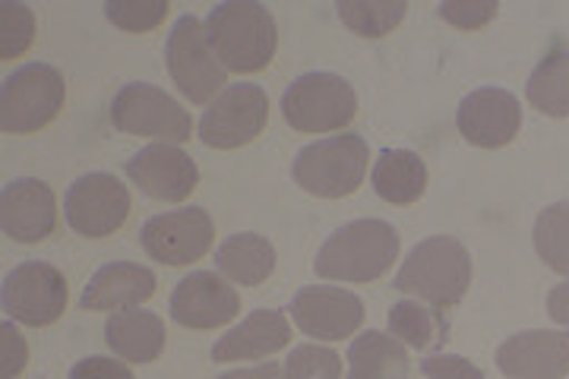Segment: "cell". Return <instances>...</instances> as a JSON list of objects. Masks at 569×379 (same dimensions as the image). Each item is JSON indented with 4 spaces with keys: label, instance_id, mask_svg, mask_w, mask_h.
<instances>
[{
    "label": "cell",
    "instance_id": "1",
    "mask_svg": "<svg viewBox=\"0 0 569 379\" xmlns=\"http://www.w3.org/2000/svg\"><path fill=\"white\" fill-rule=\"evenodd\" d=\"M206 32L224 70L257 73L276 54V20L257 0H228L209 10Z\"/></svg>",
    "mask_w": 569,
    "mask_h": 379
},
{
    "label": "cell",
    "instance_id": "2",
    "mask_svg": "<svg viewBox=\"0 0 569 379\" xmlns=\"http://www.w3.org/2000/svg\"><path fill=\"white\" fill-rule=\"evenodd\" d=\"M399 253V235L383 219H361L329 235L313 269L320 279L373 281L387 272Z\"/></svg>",
    "mask_w": 569,
    "mask_h": 379
},
{
    "label": "cell",
    "instance_id": "3",
    "mask_svg": "<svg viewBox=\"0 0 569 379\" xmlns=\"http://www.w3.org/2000/svg\"><path fill=\"white\" fill-rule=\"evenodd\" d=\"M392 285L396 291L415 295L447 313L449 307L466 298L471 285V257L456 238H427L408 253Z\"/></svg>",
    "mask_w": 569,
    "mask_h": 379
},
{
    "label": "cell",
    "instance_id": "4",
    "mask_svg": "<svg viewBox=\"0 0 569 379\" xmlns=\"http://www.w3.org/2000/svg\"><path fill=\"white\" fill-rule=\"evenodd\" d=\"M367 142L355 133H342L332 140H320L305 146L295 159V183L323 200H342L355 193L367 174Z\"/></svg>",
    "mask_w": 569,
    "mask_h": 379
},
{
    "label": "cell",
    "instance_id": "5",
    "mask_svg": "<svg viewBox=\"0 0 569 379\" xmlns=\"http://www.w3.org/2000/svg\"><path fill=\"white\" fill-rule=\"evenodd\" d=\"M67 82L48 63H26L10 73L0 89V127L3 133H36L61 114Z\"/></svg>",
    "mask_w": 569,
    "mask_h": 379
},
{
    "label": "cell",
    "instance_id": "6",
    "mask_svg": "<svg viewBox=\"0 0 569 379\" xmlns=\"http://www.w3.org/2000/svg\"><path fill=\"white\" fill-rule=\"evenodd\" d=\"M164 63L174 86L183 92V99H190L193 104L216 101L224 92L222 60L209 41L206 22L197 17H181L174 22L164 44Z\"/></svg>",
    "mask_w": 569,
    "mask_h": 379
},
{
    "label": "cell",
    "instance_id": "7",
    "mask_svg": "<svg viewBox=\"0 0 569 379\" xmlns=\"http://www.w3.org/2000/svg\"><path fill=\"white\" fill-rule=\"evenodd\" d=\"M282 114L301 133H329L355 120L358 96L336 73H307L284 89Z\"/></svg>",
    "mask_w": 569,
    "mask_h": 379
},
{
    "label": "cell",
    "instance_id": "8",
    "mask_svg": "<svg viewBox=\"0 0 569 379\" xmlns=\"http://www.w3.org/2000/svg\"><path fill=\"white\" fill-rule=\"evenodd\" d=\"M111 123L130 137H156L164 142H183L193 133L187 108L149 82L123 86L111 101Z\"/></svg>",
    "mask_w": 569,
    "mask_h": 379
},
{
    "label": "cell",
    "instance_id": "9",
    "mask_svg": "<svg viewBox=\"0 0 569 379\" xmlns=\"http://www.w3.org/2000/svg\"><path fill=\"white\" fill-rule=\"evenodd\" d=\"M269 120V99L260 86H228L200 118V140L212 149H238L263 133Z\"/></svg>",
    "mask_w": 569,
    "mask_h": 379
},
{
    "label": "cell",
    "instance_id": "10",
    "mask_svg": "<svg viewBox=\"0 0 569 379\" xmlns=\"http://www.w3.org/2000/svg\"><path fill=\"white\" fill-rule=\"evenodd\" d=\"M216 240V225L200 206H183L174 212L156 216L142 225V250L162 266H190L203 260Z\"/></svg>",
    "mask_w": 569,
    "mask_h": 379
},
{
    "label": "cell",
    "instance_id": "11",
    "mask_svg": "<svg viewBox=\"0 0 569 379\" xmlns=\"http://www.w3.org/2000/svg\"><path fill=\"white\" fill-rule=\"evenodd\" d=\"M3 310L26 326H51L67 310V279L51 262H22L3 279Z\"/></svg>",
    "mask_w": 569,
    "mask_h": 379
},
{
    "label": "cell",
    "instance_id": "12",
    "mask_svg": "<svg viewBox=\"0 0 569 379\" xmlns=\"http://www.w3.org/2000/svg\"><path fill=\"white\" fill-rule=\"evenodd\" d=\"M63 212L80 238H108L130 216V193L114 174H86L67 190Z\"/></svg>",
    "mask_w": 569,
    "mask_h": 379
},
{
    "label": "cell",
    "instance_id": "13",
    "mask_svg": "<svg viewBox=\"0 0 569 379\" xmlns=\"http://www.w3.org/2000/svg\"><path fill=\"white\" fill-rule=\"evenodd\" d=\"M295 326L320 341H342L365 322V303L358 295L336 285H310L301 288L288 303Z\"/></svg>",
    "mask_w": 569,
    "mask_h": 379
},
{
    "label": "cell",
    "instance_id": "14",
    "mask_svg": "<svg viewBox=\"0 0 569 379\" xmlns=\"http://www.w3.org/2000/svg\"><path fill=\"white\" fill-rule=\"evenodd\" d=\"M127 178L152 200L183 202L200 183V168L178 146L159 142V146H146L127 161Z\"/></svg>",
    "mask_w": 569,
    "mask_h": 379
},
{
    "label": "cell",
    "instance_id": "15",
    "mask_svg": "<svg viewBox=\"0 0 569 379\" xmlns=\"http://www.w3.org/2000/svg\"><path fill=\"white\" fill-rule=\"evenodd\" d=\"M522 127V104L507 89H475L459 104V133L478 149H500L516 140Z\"/></svg>",
    "mask_w": 569,
    "mask_h": 379
},
{
    "label": "cell",
    "instance_id": "16",
    "mask_svg": "<svg viewBox=\"0 0 569 379\" xmlns=\"http://www.w3.org/2000/svg\"><path fill=\"white\" fill-rule=\"evenodd\" d=\"M241 313L238 291L216 272H190L171 295V320L187 329H219Z\"/></svg>",
    "mask_w": 569,
    "mask_h": 379
},
{
    "label": "cell",
    "instance_id": "17",
    "mask_svg": "<svg viewBox=\"0 0 569 379\" xmlns=\"http://www.w3.org/2000/svg\"><path fill=\"white\" fill-rule=\"evenodd\" d=\"M0 225L3 235L17 243H39L58 225V202L48 183L36 178L13 180L0 197Z\"/></svg>",
    "mask_w": 569,
    "mask_h": 379
},
{
    "label": "cell",
    "instance_id": "18",
    "mask_svg": "<svg viewBox=\"0 0 569 379\" xmlns=\"http://www.w3.org/2000/svg\"><path fill=\"white\" fill-rule=\"evenodd\" d=\"M497 367L509 379H563L569 373V332H522L497 348Z\"/></svg>",
    "mask_w": 569,
    "mask_h": 379
},
{
    "label": "cell",
    "instance_id": "19",
    "mask_svg": "<svg viewBox=\"0 0 569 379\" xmlns=\"http://www.w3.org/2000/svg\"><path fill=\"white\" fill-rule=\"evenodd\" d=\"M156 295V272L140 262H108L82 288V310H130Z\"/></svg>",
    "mask_w": 569,
    "mask_h": 379
},
{
    "label": "cell",
    "instance_id": "20",
    "mask_svg": "<svg viewBox=\"0 0 569 379\" xmlns=\"http://www.w3.org/2000/svg\"><path fill=\"white\" fill-rule=\"evenodd\" d=\"M291 341V326L279 310H253L244 317L241 326H234L228 336L216 341L212 360L216 363H231V360H257L269 358L276 351L288 348Z\"/></svg>",
    "mask_w": 569,
    "mask_h": 379
},
{
    "label": "cell",
    "instance_id": "21",
    "mask_svg": "<svg viewBox=\"0 0 569 379\" xmlns=\"http://www.w3.org/2000/svg\"><path fill=\"white\" fill-rule=\"evenodd\" d=\"M104 341L123 360L152 363L164 348V322L152 310H118L104 326Z\"/></svg>",
    "mask_w": 569,
    "mask_h": 379
},
{
    "label": "cell",
    "instance_id": "22",
    "mask_svg": "<svg viewBox=\"0 0 569 379\" xmlns=\"http://www.w3.org/2000/svg\"><path fill=\"white\" fill-rule=\"evenodd\" d=\"M373 190L380 200L392 206H411L425 197L427 190V164L421 156L408 149H387L373 164Z\"/></svg>",
    "mask_w": 569,
    "mask_h": 379
},
{
    "label": "cell",
    "instance_id": "23",
    "mask_svg": "<svg viewBox=\"0 0 569 379\" xmlns=\"http://www.w3.org/2000/svg\"><path fill=\"white\" fill-rule=\"evenodd\" d=\"M406 348L387 332H365L348 348V379H408Z\"/></svg>",
    "mask_w": 569,
    "mask_h": 379
},
{
    "label": "cell",
    "instance_id": "24",
    "mask_svg": "<svg viewBox=\"0 0 569 379\" xmlns=\"http://www.w3.org/2000/svg\"><path fill=\"white\" fill-rule=\"evenodd\" d=\"M216 266L224 279L238 285H260L276 269V247L263 235H231L216 253Z\"/></svg>",
    "mask_w": 569,
    "mask_h": 379
},
{
    "label": "cell",
    "instance_id": "25",
    "mask_svg": "<svg viewBox=\"0 0 569 379\" xmlns=\"http://www.w3.org/2000/svg\"><path fill=\"white\" fill-rule=\"evenodd\" d=\"M389 329H392V339L406 341L418 351H433L449 339V322L443 310L430 303H415V300H402L389 310Z\"/></svg>",
    "mask_w": 569,
    "mask_h": 379
},
{
    "label": "cell",
    "instance_id": "26",
    "mask_svg": "<svg viewBox=\"0 0 569 379\" xmlns=\"http://www.w3.org/2000/svg\"><path fill=\"white\" fill-rule=\"evenodd\" d=\"M526 96L535 111L548 118H569V51H550L538 63Z\"/></svg>",
    "mask_w": 569,
    "mask_h": 379
},
{
    "label": "cell",
    "instance_id": "27",
    "mask_svg": "<svg viewBox=\"0 0 569 379\" xmlns=\"http://www.w3.org/2000/svg\"><path fill=\"white\" fill-rule=\"evenodd\" d=\"M336 13L355 36L383 39L406 20L408 3L406 0H339Z\"/></svg>",
    "mask_w": 569,
    "mask_h": 379
},
{
    "label": "cell",
    "instance_id": "28",
    "mask_svg": "<svg viewBox=\"0 0 569 379\" xmlns=\"http://www.w3.org/2000/svg\"><path fill=\"white\" fill-rule=\"evenodd\" d=\"M535 253L541 257V262L569 276V202H557L548 206L538 221H535Z\"/></svg>",
    "mask_w": 569,
    "mask_h": 379
},
{
    "label": "cell",
    "instance_id": "29",
    "mask_svg": "<svg viewBox=\"0 0 569 379\" xmlns=\"http://www.w3.org/2000/svg\"><path fill=\"white\" fill-rule=\"evenodd\" d=\"M36 39V17L26 3H0V58L13 60L29 51Z\"/></svg>",
    "mask_w": 569,
    "mask_h": 379
},
{
    "label": "cell",
    "instance_id": "30",
    "mask_svg": "<svg viewBox=\"0 0 569 379\" xmlns=\"http://www.w3.org/2000/svg\"><path fill=\"white\" fill-rule=\"evenodd\" d=\"M104 17L123 32H152L168 17L164 0H108Z\"/></svg>",
    "mask_w": 569,
    "mask_h": 379
},
{
    "label": "cell",
    "instance_id": "31",
    "mask_svg": "<svg viewBox=\"0 0 569 379\" xmlns=\"http://www.w3.org/2000/svg\"><path fill=\"white\" fill-rule=\"evenodd\" d=\"M342 358L320 345H298L284 360V379H339Z\"/></svg>",
    "mask_w": 569,
    "mask_h": 379
},
{
    "label": "cell",
    "instance_id": "32",
    "mask_svg": "<svg viewBox=\"0 0 569 379\" xmlns=\"http://www.w3.org/2000/svg\"><path fill=\"white\" fill-rule=\"evenodd\" d=\"M500 13V7L497 3H468V0H447V3H440V17L449 22V26H456V29H481V26H488L493 17Z\"/></svg>",
    "mask_w": 569,
    "mask_h": 379
},
{
    "label": "cell",
    "instance_id": "33",
    "mask_svg": "<svg viewBox=\"0 0 569 379\" xmlns=\"http://www.w3.org/2000/svg\"><path fill=\"white\" fill-rule=\"evenodd\" d=\"M421 370L427 379H485L481 367L456 355H430L421 360Z\"/></svg>",
    "mask_w": 569,
    "mask_h": 379
},
{
    "label": "cell",
    "instance_id": "34",
    "mask_svg": "<svg viewBox=\"0 0 569 379\" xmlns=\"http://www.w3.org/2000/svg\"><path fill=\"white\" fill-rule=\"evenodd\" d=\"M0 339H3V370H0V379H17L29 360V345L17 332L13 322H3L0 326Z\"/></svg>",
    "mask_w": 569,
    "mask_h": 379
},
{
    "label": "cell",
    "instance_id": "35",
    "mask_svg": "<svg viewBox=\"0 0 569 379\" xmlns=\"http://www.w3.org/2000/svg\"><path fill=\"white\" fill-rule=\"evenodd\" d=\"M70 379H133V373L123 367L121 360L86 358L70 370Z\"/></svg>",
    "mask_w": 569,
    "mask_h": 379
},
{
    "label": "cell",
    "instance_id": "36",
    "mask_svg": "<svg viewBox=\"0 0 569 379\" xmlns=\"http://www.w3.org/2000/svg\"><path fill=\"white\" fill-rule=\"evenodd\" d=\"M548 313H550V320H553V322H560V326H569V281L557 285V288H550Z\"/></svg>",
    "mask_w": 569,
    "mask_h": 379
},
{
    "label": "cell",
    "instance_id": "37",
    "mask_svg": "<svg viewBox=\"0 0 569 379\" xmlns=\"http://www.w3.org/2000/svg\"><path fill=\"white\" fill-rule=\"evenodd\" d=\"M219 379H284V370L279 363H260L253 370H234V373H222Z\"/></svg>",
    "mask_w": 569,
    "mask_h": 379
}]
</instances>
